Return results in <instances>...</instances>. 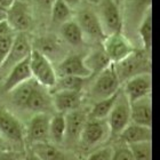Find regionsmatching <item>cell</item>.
Instances as JSON below:
<instances>
[{
	"mask_svg": "<svg viewBox=\"0 0 160 160\" xmlns=\"http://www.w3.org/2000/svg\"><path fill=\"white\" fill-rule=\"evenodd\" d=\"M57 77L61 76H76L81 78H90V72L83 63V56L78 54L67 55L58 62L55 68Z\"/></svg>",
	"mask_w": 160,
	"mask_h": 160,
	"instance_id": "cell-18",
	"label": "cell"
},
{
	"mask_svg": "<svg viewBox=\"0 0 160 160\" xmlns=\"http://www.w3.org/2000/svg\"><path fill=\"white\" fill-rule=\"evenodd\" d=\"M114 149L112 147H104L94 151L86 160H112Z\"/></svg>",
	"mask_w": 160,
	"mask_h": 160,
	"instance_id": "cell-32",
	"label": "cell"
},
{
	"mask_svg": "<svg viewBox=\"0 0 160 160\" xmlns=\"http://www.w3.org/2000/svg\"><path fill=\"white\" fill-rule=\"evenodd\" d=\"M32 48L48 58L50 62H61L67 56L65 42L56 34H42L32 42Z\"/></svg>",
	"mask_w": 160,
	"mask_h": 160,
	"instance_id": "cell-11",
	"label": "cell"
},
{
	"mask_svg": "<svg viewBox=\"0 0 160 160\" xmlns=\"http://www.w3.org/2000/svg\"><path fill=\"white\" fill-rule=\"evenodd\" d=\"M130 121L151 127L152 125V102L150 95L130 103Z\"/></svg>",
	"mask_w": 160,
	"mask_h": 160,
	"instance_id": "cell-21",
	"label": "cell"
},
{
	"mask_svg": "<svg viewBox=\"0 0 160 160\" xmlns=\"http://www.w3.org/2000/svg\"><path fill=\"white\" fill-rule=\"evenodd\" d=\"M112 160H135V159H134L133 154L130 152L129 148L125 147V148H120L118 150H114Z\"/></svg>",
	"mask_w": 160,
	"mask_h": 160,
	"instance_id": "cell-35",
	"label": "cell"
},
{
	"mask_svg": "<svg viewBox=\"0 0 160 160\" xmlns=\"http://www.w3.org/2000/svg\"><path fill=\"white\" fill-rule=\"evenodd\" d=\"M31 78H32V74H31L30 69V60L28 57L22 62L17 63L15 67H13L8 71V73L6 74L5 82H3V89L5 92L9 93L10 90L14 89L16 86L23 83L24 81H27Z\"/></svg>",
	"mask_w": 160,
	"mask_h": 160,
	"instance_id": "cell-20",
	"label": "cell"
},
{
	"mask_svg": "<svg viewBox=\"0 0 160 160\" xmlns=\"http://www.w3.org/2000/svg\"><path fill=\"white\" fill-rule=\"evenodd\" d=\"M113 65L121 83L136 74L150 72V60L145 56V53H140L137 49Z\"/></svg>",
	"mask_w": 160,
	"mask_h": 160,
	"instance_id": "cell-7",
	"label": "cell"
},
{
	"mask_svg": "<svg viewBox=\"0 0 160 160\" xmlns=\"http://www.w3.org/2000/svg\"><path fill=\"white\" fill-rule=\"evenodd\" d=\"M60 36L64 42L76 48L83 46L86 41L82 31L77 22L74 21V18H71L60 25Z\"/></svg>",
	"mask_w": 160,
	"mask_h": 160,
	"instance_id": "cell-23",
	"label": "cell"
},
{
	"mask_svg": "<svg viewBox=\"0 0 160 160\" xmlns=\"http://www.w3.org/2000/svg\"><path fill=\"white\" fill-rule=\"evenodd\" d=\"M0 160H24V154L10 149L0 150Z\"/></svg>",
	"mask_w": 160,
	"mask_h": 160,
	"instance_id": "cell-34",
	"label": "cell"
},
{
	"mask_svg": "<svg viewBox=\"0 0 160 160\" xmlns=\"http://www.w3.org/2000/svg\"><path fill=\"white\" fill-rule=\"evenodd\" d=\"M88 78L76 77V76H61L57 77L56 82L54 87L50 89L53 90H76V92H82L83 87L86 85V80Z\"/></svg>",
	"mask_w": 160,
	"mask_h": 160,
	"instance_id": "cell-29",
	"label": "cell"
},
{
	"mask_svg": "<svg viewBox=\"0 0 160 160\" xmlns=\"http://www.w3.org/2000/svg\"><path fill=\"white\" fill-rule=\"evenodd\" d=\"M52 101L54 110L60 113H67L69 111L80 108L82 102V92L76 90H53Z\"/></svg>",
	"mask_w": 160,
	"mask_h": 160,
	"instance_id": "cell-17",
	"label": "cell"
},
{
	"mask_svg": "<svg viewBox=\"0 0 160 160\" xmlns=\"http://www.w3.org/2000/svg\"><path fill=\"white\" fill-rule=\"evenodd\" d=\"M119 137L127 145L137 143V142H143V141H151L152 140V130H151V127L138 125V123L130 121L125 127V129L119 134Z\"/></svg>",
	"mask_w": 160,
	"mask_h": 160,
	"instance_id": "cell-22",
	"label": "cell"
},
{
	"mask_svg": "<svg viewBox=\"0 0 160 160\" xmlns=\"http://www.w3.org/2000/svg\"><path fill=\"white\" fill-rule=\"evenodd\" d=\"M119 92L120 89L118 90L117 93H114L113 95H111V96L107 97V98L94 102V105L92 107L89 113H88V118L89 119H107L111 109L113 108L114 102L117 100Z\"/></svg>",
	"mask_w": 160,
	"mask_h": 160,
	"instance_id": "cell-26",
	"label": "cell"
},
{
	"mask_svg": "<svg viewBox=\"0 0 160 160\" xmlns=\"http://www.w3.org/2000/svg\"><path fill=\"white\" fill-rule=\"evenodd\" d=\"M24 160H40V159L38 158V156L34 153L33 151H31L29 153L24 154Z\"/></svg>",
	"mask_w": 160,
	"mask_h": 160,
	"instance_id": "cell-39",
	"label": "cell"
},
{
	"mask_svg": "<svg viewBox=\"0 0 160 160\" xmlns=\"http://www.w3.org/2000/svg\"><path fill=\"white\" fill-rule=\"evenodd\" d=\"M130 152L135 160H152V143L151 141H143L128 144Z\"/></svg>",
	"mask_w": 160,
	"mask_h": 160,
	"instance_id": "cell-31",
	"label": "cell"
},
{
	"mask_svg": "<svg viewBox=\"0 0 160 160\" xmlns=\"http://www.w3.org/2000/svg\"><path fill=\"white\" fill-rule=\"evenodd\" d=\"M31 52H32V41L27 32H17L6 58L0 65V73L6 76L12 68L30 56Z\"/></svg>",
	"mask_w": 160,
	"mask_h": 160,
	"instance_id": "cell-6",
	"label": "cell"
},
{
	"mask_svg": "<svg viewBox=\"0 0 160 160\" xmlns=\"http://www.w3.org/2000/svg\"><path fill=\"white\" fill-rule=\"evenodd\" d=\"M101 43L111 63H118L137 49L133 41L123 32L108 34Z\"/></svg>",
	"mask_w": 160,
	"mask_h": 160,
	"instance_id": "cell-3",
	"label": "cell"
},
{
	"mask_svg": "<svg viewBox=\"0 0 160 160\" xmlns=\"http://www.w3.org/2000/svg\"><path fill=\"white\" fill-rule=\"evenodd\" d=\"M136 33L144 50L150 52L153 40V27H152V9H149L137 25Z\"/></svg>",
	"mask_w": 160,
	"mask_h": 160,
	"instance_id": "cell-25",
	"label": "cell"
},
{
	"mask_svg": "<svg viewBox=\"0 0 160 160\" xmlns=\"http://www.w3.org/2000/svg\"><path fill=\"white\" fill-rule=\"evenodd\" d=\"M32 145H33L32 151L37 154L40 160H67V157L62 151L48 142L34 143Z\"/></svg>",
	"mask_w": 160,
	"mask_h": 160,
	"instance_id": "cell-28",
	"label": "cell"
},
{
	"mask_svg": "<svg viewBox=\"0 0 160 160\" xmlns=\"http://www.w3.org/2000/svg\"><path fill=\"white\" fill-rule=\"evenodd\" d=\"M107 122L110 128V135L112 136H119V134L130 122V102L121 88L113 108L107 117Z\"/></svg>",
	"mask_w": 160,
	"mask_h": 160,
	"instance_id": "cell-8",
	"label": "cell"
},
{
	"mask_svg": "<svg viewBox=\"0 0 160 160\" xmlns=\"http://www.w3.org/2000/svg\"><path fill=\"white\" fill-rule=\"evenodd\" d=\"M110 136L107 119H87L79 136V142L86 148H95Z\"/></svg>",
	"mask_w": 160,
	"mask_h": 160,
	"instance_id": "cell-10",
	"label": "cell"
},
{
	"mask_svg": "<svg viewBox=\"0 0 160 160\" xmlns=\"http://www.w3.org/2000/svg\"><path fill=\"white\" fill-rule=\"evenodd\" d=\"M73 18L82 31L85 39L102 42L105 34L101 27L96 10L88 7H83V8L79 7L78 9L74 10Z\"/></svg>",
	"mask_w": 160,
	"mask_h": 160,
	"instance_id": "cell-5",
	"label": "cell"
},
{
	"mask_svg": "<svg viewBox=\"0 0 160 160\" xmlns=\"http://www.w3.org/2000/svg\"><path fill=\"white\" fill-rule=\"evenodd\" d=\"M49 14L52 17V22L60 27L69 20L73 18L74 10L68 6L63 0H55Z\"/></svg>",
	"mask_w": 160,
	"mask_h": 160,
	"instance_id": "cell-27",
	"label": "cell"
},
{
	"mask_svg": "<svg viewBox=\"0 0 160 160\" xmlns=\"http://www.w3.org/2000/svg\"><path fill=\"white\" fill-rule=\"evenodd\" d=\"M63 1L73 10L78 9L81 6V2H82V0H63Z\"/></svg>",
	"mask_w": 160,
	"mask_h": 160,
	"instance_id": "cell-38",
	"label": "cell"
},
{
	"mask_svg": "<svg viewBox=\"0 0 160 160\" xmlns=\"http://www.w3.org/2000/svg\"><path fill=\"white\" fill-rule=\"evenodd\" d=\"M87 1H88V2H89V3H93V5H96V3L98 2L100 0H87Z\"/></svg>",
	"mask_w": 160,
	"mask_h": 160,
	"instance_id": "cell-41",
	"label": "cell"
},
{
	"mask_svg": "<svg viewBox=\"0 0 160 160\" xmlns=\"http://www.w3.org/2000/svg\"><path fill=\"white\" fill-rule=\"evenodd\" d=\"M83 63H85L87 69L89 70L90 77H94L97 73H100L101 71H103L105 68L109 67L111 64V61L109 60L104 49L101 47V48H95L87 55H85Z\"/></svg>",
	"mask_w": 160,
	"mask_h": 160,
	"instance_id": "cell-24",
	"label": "cell"
},
{
	"mask_svg": "<svg viewBox=\"0 0 160 160\" xmlns=\"http://www.w3.org/2000/svg\"><path fill=\"white\" fill-rule=\"evenodd\" d=\"M34 3V6L37 7L38 9L43 14H49L52 6L55 0H32Z\"/></svg>",
	"mask_w": 160,
	"mask_h": 160,
	"instance_id": "cell-36",
	"label": "cell"
},
{
	"mask_svg": "<svg viewBox=\"0 0 160 160\" xmlns=\"http://www.w3.org/2000/svg\"><path fill=\"white\" fill-rule=\"evenodd\" d=\"M130 103L143 97L149 96L152 90V77L150 72L136 74L125 81V86L121 88Z\"/></svg>",
	"mask_w": 160,
	"mask_h": 160,
	"instance_id": "cell-12",
	"label": "cell"
},
{
	"mask_svg": "<svg viewBox=\"0 0 160 160\" xmlns=\"http://www.w3.org/2000/svg\"><path fill=\"white\" fill-rule=\"evenodd\" d=\"M24 109L33 113H40V112L49 113L50 111L54 110L50 90L36 81Z\"/></svg>",
	"mask_w": 160,
	"mask_h": 160,
	"instance_id": "cell-16",
	"label": "cell"
},
{
	"mask_svg": "<svg viewBox=\"0 0 160 160\" xmlns=\"http://www.w3.org/2000/svg\"><path fill=\"white\" fill-rule=\"evenodd\" d=\"M96 14L105 36L123 32L121 6L114 0H100L96 3Z\"/></svg>",
	"mask_w": 160,
	"mask_h": 160,
	"instance_id": "cell-1",
	"label": "cell"
},
{
	"mask_svg": "<svg viewBox=\"0 0 160 160\" xmlns=\"http://www.w3.org/2000/svg\"><path fill=\"white\" fill-rule=\"evenodd\" d=\"M0 136L7 142L22 143L25 137V132L14 114L6 110H0Z\"/></svg>",
	"mask_w": 160,
	"mask_h": 160,
	"instance_id": "cell-15",
	"label": "cell"
},
{
	"mask_svg": "<svg viewBox=\"0 0 160 160\" xmlns=\"http://www.w3.org/2000/svg\"><path fill=\"white\" fill-rule=\"evenodd\" d=\"M64 117H65L64 141H68L69 143H74V142L79 141L80 133H81V130H82L83 126L88 119V114L78 108L76 110L69 111L67 113H64Z\"/></svg>",
	"mask_w": 160,
	"mask_h": 160,
	"instance_id": "cell-19",
	"label": "cell"
},
{
	"mask_svg": "<svg viewBox=\"0 0 160 160\" xmlns=\"http://www.w3.org/2000/svg\"><path fill=\"white\" fill-rule=\"evenodd\" d=\"M12 33H16V32L10 28V25L8 24V22H7L6 20L0 21V38L6 37V36L12 34Z\"/></svg>",
	"mask_w": 160,
	"mask_h": 160,
	"instance_id": "cell-37",
	"label": "cell"
},
{
	"mask_svg": "<svg viewBox=\"0 0 160 160\" xmlns=\"http://www.w3.org/2000/svg\"><path fill=\"white\" fill-rule=\"evenodd\" d=\"M49 113L40 112L34 113L29 122H28L27 129H25V137L30 143H41V142H48L49 141Z\"/></svg>",
	"mask_w": 160,
	"mask_h": 160,
	"instance_id": "cell-13",
	"label": "cell"
},
{
	"mask_svg": "<svg viewBox=\"0 0 160 160\" xmlns=\"http://www.w3.org/2000/svg\"><path fill=\"white\" fill-rule=\"evenodd\" d=\"M6 149H9L8 148V142L3 137L0 136V150H6Z\"/></svg>",
	"mask_w": 160,
	"mask_h": 160,
	"instance_id": "cell-40",
	"label": "cell"
},
{
	"mask_svg": "<svg viewBox=\"0 0 160 160\" xmlns=\"http://www.w3.org/2000/svg\"><path fill=\"white\" fill-rule=\"evenodd\" d=\"M30 69L31 74L37 82L45 86L48 89H52L56 82L57 74L53 62H50L45 55L32 48L30 56Z\"/></svg>",
	"mask_w": 160,
	"mask_h": 160,
	"instance_id": "cell-4",
	"label": "cell"
},
{
	"mask_svg": "<svg viewBox=\"0 0 160 160\" xmlns=\"http://www.w3.org/2000/svg\"><path fill=\"white\" fill-rule=\"evenodd\" d=\"M125 9L122 12L123 29L136 31L137 25L149 9H151V0H123Z\"/></svg>",
	"mask_w": 160,
	"mask_h": 160,
	"instance_id": "cell-14",
	"label": "cell"
},
{
	"mask_svg": "<svg viewBox=\"0 0 160 160\" xmlns=\"http://www.w3.org/2000/svg\"><path fill=\"white\" fill-rule=\"evenodd\" d=\"M15 34L16 33H12V34L6 36V37L0 38V65L2 64L3 60L6 58L7 54H8L10 47H12V45H13Z\"/></svg>",
	"mask_w": 160,
	"mask_h": 160,
	"instance_id": "cell-33",
	"label": "cell"
},
{
	"mask_svg": "<svg viewBox=\"0 0 160 160\" xmlns=\"http://www.w3.org/2000/svg\"><path fill=\"white\" fill-rule=\"evenodd\" d=\"M114 1H117V2L119 3L120 6H121V5H122V1H123V0H114Z\"/></svg>",
	"mask_w": 160,
	"mask_h": 160,
	"instance_id": "cell-42",
	"label": "cell"
},
{
	"mask_svg": "<svg viewBox=\"0 0 160 160\" xmlns=\"http://www.w3.org/2000/svg\"><path fill=\"white\" fill-rule=\"evenodd\" d=\"M6 21L15 32H28L33 25V12L32 8L24 0H15L8 8Z\"/></svg>",
	"mask_w": 160,
	"mask_h": 160,
	"instance_id": "cell-9",
	"label": "cell"
},
{
	"mask_svg": "<svg viewBox=\"0 0 160 160\" xmlns=\"http://www.w3.org/2000/svg\"><path fill=\"white\" fill-rule=\"evenodd\" d=\"M95 79L89 87V96L94 102L113 95L121 88V82L114 70L113 63H111L108 68H105L100 73L94 76Z\"/></svg>",
	"mask_w": 160,
	"mask_h": 160,
	"instance_id": "cell-2",
	"label": "cell"
},
{
	"mask_svg": "<svg viewBox=\"0 0 160 160\" xmlns=\"http://www.w3.org/2000/svg\"><path fill=\"white\" fill-rule=\"evenodd\" d=\"M65 136V117L64 113L57 112L50 117L49 122V140L54 143H62L64 142Z\"/></svg>",
	"mask_w": 160,
	"mask_h": 160,
	"instance_id": "cell-30",
	"label": "cell"
}]
</instances>
